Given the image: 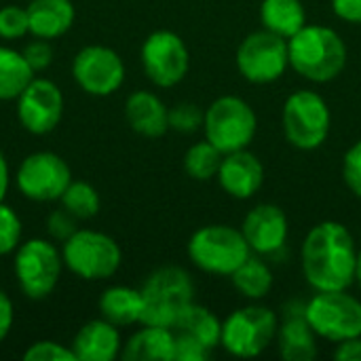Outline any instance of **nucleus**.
<instances>
[{"instance_id":"1","label":"nucleus","mask_w":361,"mask_h":361,"mask_svg":"<svg viewBox=\"0 0 361 361\" xmlns=\"http://www.w3.org/2000/svg\"><path fill=\"white\" fill-rule=\"evenodd\" d=\"M357 245L351 231L336 222L326 220L313 226L300 250L302 275L317 292L347 290L355 281Z\"/></svg>"},{"instance_id":"2","label":"nucleus","mask_w":361,"mask_h":361,"mask_svg":"<svg viewBox=\"0 0 361 361\" xmlns=\"http://www.w3.org/2000/svg\"><path fill=\"white\" fill-rule=\"evenodd\" d=\"M290 66L311 82H330L347 66V44L328 25H305L288 38Z\"/></svg>"},{"instance_id":"3","label":"nucleus","mask_w":361,"mask_h":361,"mask_svg":"<svg viewBox=\"0 0 361 361\" xmlns=\"http://www.w3.org/2000/svg\"><path fill=\"white\" fill-rule=\"evenodd\" d=\"M142 322L144 326L173 328L180 315L192 305L195 283L180 267L157 269L142 286Z\"/></svg>"},{"instance_id":"4","label":"nucleus","mask_w":361,"mask_h":361,"mask_svg":"<svg viewBox=\"0 0 361 361\" xmlns=\"http://www.w3.org/2000/svg\"><path fill=\"white\" fill-rule=\"evenodd\" d=\"M250 256L252 250L241 228L226 224L201 226L188 239L190 262L209 275H233Z\"/></svg>"},{"instance_id":"5","label":"nucleus","mask_w":361,"mask_h":361,"mask_svg":"<svg viewBox=\"0 0 361 361\" xmlns=\"http://www.w3.org/2000/svg\"><path fill=\"white\" fill-rule=\"evenodd\" d=\"M256 129L258 118L254 108L237 95H222L205 110V140L212 142L222 154L247 148L256 135Z\"/></svg>"},{"instance_id":"6","label":"nucleus","mask_w":361,"mask_h":361,"mask_svg":"<svg viewBox=\"0 0 361 361\" xmlns=\"http://www.w3.org/2000/svg\"><path fill=\"white\" fill-rule=\"evenodd\" d=\"M277 330V315L269 307L250 305L235 309L222 322L220 347L235 357H256L273 345Z\"/></svg>"},{"instance_id":"7","label":"nucleus","mask_w":361,"mask_h":361,"mask_svg":"<svg viewBox=\"0 0 361 361\" xmlns=\"http://www.w3.org/2000/svg\"><path fill=\"white\" fill-rule=\"evenodd\" d=\"M63 264L70 273L87 281H99L112 277L123 260L118 243L99 231H76L61 250Z\"/></svg>"},{"instance_id":"8","label":"nucleus","mask_w":361,"mask_h":361,"mask_svg":"<svg viewBox=\"0 0 361 361\" xmlns=\"http://www.w3.org/2000/svg\"><path fill=\"white\" fill-rule=\"evenodd\" d=\"M305 317L319 338L336 345L361 336V300L347 290L317 292L305 305Z\"/></svg>"},{"instance_id":"9","label":"nucleus","mask_w":361,"mask_h":361,"mask_svg":"<svg viewBox=\"0 0 361 361\" xmlns=\"http://www.w3.org/2000/svg\"><path fill=\"white\" fill-rule=\"evenodd\" d=\"M332 125V114L326 99L309 89L292 93L283 104V133L298 150L319 148Z\"/></svg>"},{"instance_id":"10","label":"nucleus","mask_w":361,"mask_h":361,"mask_svg":"<svg viewBox=\"0 0 361 361\" xmlns=\"http://www.w3.org/2000/svg\"><path fill=\"white\" fill-rule=\"evenodd\" d=\"M63 258L47 239H30L15 250V277L30 300H44L53 294Z\"/></svg>"},{"instance_id":"11","label":"nucleus","mask_w":361,"mask_h":361,"mask_svg":"<svg viewBox=\"0 0 361 361\" xmlns=\"http://www.w3.org/2000/svg\"><path fill=\"white\" fill-rule=\"evenodd\" d=\"M239 74L254 85H269L283 76L290 66L288 38L271 32L258 30L252 32L237 49L235 55Z\"/></svg>"},{"instance_id":"12","label":"nucleus","mask_w":361,"mask_h":361,"mask_svg":"<svg viewBox=\"0 0 361 361\" xmlns=\"http://www.w3.org/2000/svg\"><path fill=\"white\" fill-rule=\"evenodd\" d=\"M140 57L148 80L163 89L182 82L190 68V55L186 44L171 30L152 32L142 44Z\"/></svg>"},{"instance_id":"13","label":"nucleus","mask_w":361,"mask_h":361,"mask_svg":"<svg viewBox=\"0 0 361 361\" xmlns=\"http://www.w3.org/2000/svg\"><path fill=\"white\" fill-rule=\"evenodd\" d=\"M72 182L68 163L55 152H34L17 169V188L25 199L47 203L59 201Z\"/></svg>"},{"instance_id":"14","label":"nucleus","mask_w":361,"mask_h":361,"mask_svg":"<svg viewBox=\"0 0 361 361\" xmlns=\"http://www.w3.org/2000/svg\"><path fill=\"white\" fill-rule=\"evenodd\" d=\"M72 76L89 95L108 97L121 89L125 80V63L114 49L89 44L76 53L72 61Z\"/></svg>"},{"instance_id":"15","label":"nucleus","mask_w":361,"mask_h":361,"mask_svg":"<svg viewBox=\"0 0 361 361\" xmlns=\"http://www.w3.org/2000/svg\"><path fill=\"white\" fill-rule=\"evenodd\" d=\"M63 116V93L49 78H32L17 97V118L34 135L51 133Z\"/></svg>"},{"instance_id":"16","label":"nucleus","mask_w":361,"mask_h":361,"mask_svg":"<svg viewBox=\"0 0 361 361\" xmlns=\"http://www.w3.org/2000/svg\"><path fill=\"white\" fill-rule=\"evenodd\" d=\"M241 233L252 252L260 256L275 254L288 239V216L273 203H260L247 212Z\"/></svg>"},{"instance_id":"17","label":"nucleus","mask_w":361,"mask_h":361,"mask_svg":"<svg viewBox=\"0 0 361 361\" xmlns=\"http://www.w3.org/2000/svg\"><path fill=\"white\" fill-rule=\"evenodd\" d=\"M216 178L226 195L245 201V199H252L262 188L264 165L247 148L235 150L222 157Z\"/></svg>"},{"instance_id":"18","label":"nucleus","mask_w":361,"mask_h":361,"mask_svg":"<svg viewBox=\"0 0 361 361\" xmlns=\"http://www.w3.org/2000/svg\"><path fill=\"white\" fill-rule=\"evenodd\" d=\"M279 355L286 361H311L317 357V334L305 317V305L286 309V319L277 330Z\"/></svg>"},{"instance_id":"19","label":"nucleus","mask_w":361,"mask_h":361,"mask_svg":"<svg viewBox=\"0 0 361 361\" xmlns=\"http://www.w3.org/2000/svg\"><path fill=\"white\" fill-rule=\"evenodd\" d=\"M129 127L144 137H161L169 129V108L152 91H135L125 102Z\"/></svg>"},{"instance_id":"20","label":"nucleus","mask_w":361,"mask_h":361,"mask_svg":"<svg viewBox=\"0 0 361 361\" xmlns=\"http://www.w3.org/2000/svg\"><path fill=\"white\" fill-rule=\"evenodd\" d=\"M121 351V334L114 324L93 319L85 324L72 343V353L76 361H112Z\"/></svg>"},{"instance_id":"21","label":"nucleus","mask_w":361,"mask_h":361,"mask_svg":"<svg viewBox=\"0 0 361 361\" xmlns=\"http://www.w3.org/2000/svg\"><path fill=\"white\" fill-rule=\"evenodd\" d=\"M30 34L34 38L53 40L63 36L76 17L72 0H32L27 6Z\"/></svg>"},{"instance_id":"22","label":"nucleus","mask_w":361,"mask_h":361,"mask_svg":"<svg viewBox=\"0 0 361 361\" xmlns=\"http://www.w3.org/2000/svg\"><path fill=\"white\" fill-rule=\"evenodd\" d=\"M176 336L171 328L144 326L123 347L125 361H173Z\"/></svg>"},{"instance_id":"23","label":"nucleus","mask_w":361,"mask_h":361,"mask_svg":"<svg viewBox=\"0 0 361 361\" xmlns=\"http://www.w3.org/2000/svg\"><path fill=\"white\" fill-rule=\"evenodd\" d=\"M171 330L173 334L201 345L209 353L220 345V338H222V322L207 307H201L195 302L186 307V311L180 315V319L176 322Z\"/></svg>"},{"instance_id":"24","label":"nucleus","mask_w":361,"mask_h":361,"mask_svg":"<svg viewBox=\"0 0 361 361\" xmlns=\"http://www.w3.org/2000/svg\"><path fill=\"white\" fill-rule=\"evenodd\" d=\"M142 292L127 286H112L99 298V313L116 328L142 322Z\"/></svg>"},{"instance_id":"25","label":"nucleus","mask_w":361,"mask_h":361,"mask_svg":"<svg viewBox=\"0 0 361 361\" xmlns=\"http://www.w3.org/2000/svg\"><path fill=\"white\" fill-rule=\"evenodd\" d=\"M260 19L267 30L292 38L307 25V13L300 0H262Z\"/></svg>"},{"instance_id":"26","label":"nucleus","mask_w":361,"mask_h":361,"mask_svg":"<svg viewBox=\"0 0 361 361\" xmlns=\"http://www.w3.org/2000/svg\"><path fill=\"white\" fill-rule=\"evenodd\" d=\"M32 78L34 70L25 61L23 53L0 47V102L17 99Z\"/></svg>"},{"instance_id":"27","label":"nucleus","mask_w":361,"mask_h":361,"mask_svg":"<svg viewBox=\"0 0 361 361\" xmlns=\"http://www.w3.org/2000/svg\"><path fill=\"white\" fill-rule=\"evenodd\" d=\"M233 286L235 290L250 298V300H260L264 296H269V292L273 290V271L269 269V264L256 256H250L233 275Z\"/></svg>"},{"instance_id":"28","label":"nucleus","mask_w":361,"mask_h":361,"mask_svg":"<svg viewBox=\"0 0 361 361\" xmlns=\"http://www.w3.org/2000/svg\"><path fill=\"white\" fill-rule=\"evenodd\" d=\"M222 152L212 144V142H197L192 144L186 154H184V171L199 182H207L218 176L220 163H222Z\"/></svg>"},{"instance_id":"29","label":"nucleus","mask_w":361,"mask_h":361,"mask_svg":"<svg viewBox=\"0 0 361 361\" xmlns=\"http://www.w3.org/2000/svg\"><path fill=\"white\" fill-rule=\"evenodd\" d=\"M61 207H66L78 220H89L99 214V195L87 182H70L66 192L61 195Z\"/></svg>"},{"instance_id":"30","label":"nucleus","mask_w":361,"mask_h":361,"mask_svg":"<svg viewBox=\"0 0 361 361\" xmlns=\"http://www.w3.org/2000/svg\"><path fill=\"white\" fill-rule=\"evenodd\" d=\"M205 112L192 102H180L169 108V129L180 133H195L203 127Z\"/></svg>"},{"instance_id":"31","label":"nucleus","mask_w":361,"mask_h":361,"mask_svg":"<svg viewBox=\"0 0 361 361\" xmlns=\"http://www.w3.org/2000/svg\"><path fill=\"white\" fill-rule=\"evenodd\" d=\"M21 239V220L4 203H0V256H6L19 247Z\"/></svg>"},{"instance_id":"32","label":"nucleus","mask_w":361,"mask_h":361,"mask_svg":"<svg viewBox=\"0 0 361 361\" xmlns=\"http://www.w3.org/2000/svg\"><path fill=\"white\" fill-rule=\"evenodd\" d=\"M30 32L27 23V11L15 4L2 6L0 8V38L4 40H15L21 38Z\"/></svg>"},{"instance_id":"33","label":"nucleus","mask_w":361,"mask_h":361,"mask_svg":"<svg viewBox=\"0 0 361 361\" xmlns=\"http://www.w3.org/2000/svg\"><path fill=\"white\" fill-rule=\"evenodd\" d=\"M78 231V218L72 216L66 207H59V209H53L49 216H47V233L57 239V241H68L74 233Z\"/></svg>"},{"instance_id":"34","label":"nucleus","mask_w":361,"mask_h":361,"mask_svg":"<svg viewBox=\"0 0 361 361\" xmlns=\"http://www.w3.org/2000/svg\"><path fill=\"white\" fill-rule=\"evenodd\" d=\"M25 361H76L72 349H66L59 343L53 341H40L34 343L25 353H23Z\"/></svg>"},{"instance_id":"35","label":"nucleus","mask_w":361,"mask_h":361,"mask_svg":"<svg viewBox=\"0 0 361 361\" xmlns=\"http://www.w3.org/2000/svg\"><path fill=\"white\" fill-rule=\"evenodd\" d=\"M343 180L349 186V190L361 199V140L355 142L343 161Z\"/></svg>"},{"instance_id":"36","label":"nucleus","mask_w":361,"mask_h":361,"mask_svg":"<svg viewBox=\"0 0 361 361\" xmlns=\"http://www.w3.org/2000/svg\"><path fill=\"white\" fill-rule=\"evenodd\" d=\"M21 53H23L25 61L30 63V68L34 72H40V70L49 68L51 61H53V49L44 38H36V40L27 42Z\"/></svg>"},{"instance_id":"37","label":"nucleus","mask_w":361,"mask_h":361,"mask_svg":"<svg viewBox=\"0 0 361 361\" xmlns=\"http://www.w3.org/2000/svg\"><path fill=\"white\" fill-rule=\"evenodd\" d=\"M338 19L347 23H361V0H332Z\"/></svg>"},{"instance_id":"38","label":"nucleus","mask_w":361,"mask_h":361,"mask_svg":"<svg viewBox=\"0 0 361 361\" xmlns=\"http://www.w3.org/2000/svg\"><path fill=\"white\" fill-rule=\"evenodd\" d=\"M13 319H15L13 302H11V298L0 290V343L8 336V332H11V328H13Z\"/></svg>"},{"instance_id":"39","label":"nucleus","mask_w":361,"mask_h":361,"mask_svg":"<svg viewBox=\"0 0 361 361\" xmlns=\"http://www.w3.org/2000/svg\"><path fill=\"white\" fill-rule=\"evenodd\" d=\"M334 357L341 361H361V336L338 343Z\"/></svg>"},{"instance_id":"40","label":"nucleus","mask_w":361,"mask_h":361,"mask_svg":"<svg viewBox=\"0 0 361 361\" xmlns=\"http://www.w3.org/2000/svg\"><path fill=\"white\" fill-rule=\"evenodd\" d=\"M6 190H8V165H6V159L0 150V203L6 195Z\"/></svg>"},{"instance_id":"41","label":"nucleus","mask_w":361,"mask_h":361,"mask_svg":"<svg viewBox=\"0 0 361 361\" xmlns=\"http://www.w3.org/2000/svg\"><path fill=\"white\" fill-rule=\"evenodd\" d=\"M355 281L361 288V250L357 252V267H355Z\"/></svg>"}]
</instances>
